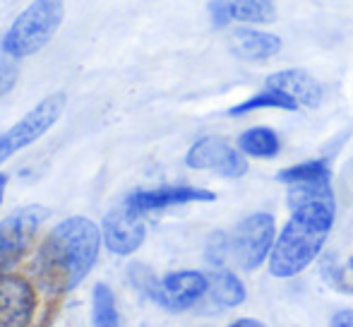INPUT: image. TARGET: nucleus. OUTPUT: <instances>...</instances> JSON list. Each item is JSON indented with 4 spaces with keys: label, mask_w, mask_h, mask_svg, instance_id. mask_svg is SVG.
Here are the masks:
<instances>
[{
    "label": "nucleus",
    "mask_w": 353,
    "mask_h": 327,
    "mask_svg": "<svg viewBox=\"0 0 353 327\" xmlns=\"http://www.w3.org/2000/svg\"><path fill=\"white\" fill-rule=\"evenodd\" d=\"M101 229L87 217H70L51 229L34 257V277L51 294L70 291L92 272L101 248Z\"/></svg>",
    "instance_id": "f257e3e1"
},
{
    "label": "nucleus",
    "mask_w": 353,
    "mask_h": 327,
    "mask_svg": "<svg viewBox=\"0 0 353 327\" xmlns=\"http://www.w3.org/2000/svg\"><path fill=\"white\" fill-rule=\"evenodd\" d=\"M334 224V202H310L291 210V219L276 236L270 255V275L291 279L317 260Z\"/></svg>",
    "instance_id": "f03ea898"
},
{
    "label": "nucleus",
    "mask_w": 353,
    "mask_h": 327,
    "mask_svg": "<svg viewBox=\"0 0 353 327\" xmlns=\"http://www.w3.org/2000/svg\"><path fill=\"white\" fill-rule=\"evenodd\" d=\"M65 17L63 0H34L14 17L3 39V51L12 61H22L39 53L61 29Z\"/></svg>",
    "instance_id": "7ed1b4c3"
},
{
    "label": "nucleus",
    "mask_w": 353,
    "mask_h": 327,
    "mask_svg": "<svg viewBox=\"0 0 353 327\" xmlns=\"http://www.w3.org/2000/svg\"><path fill=\"white\" fill-rule=\"evenodd\" d=\"M68 97L63 92H56L51 97L41 99L32 111L24 118H19L12 128H8L5 132H0V164H5L10 157H14L19 150L34 145L39 137H43L53 126L58 123V118L65 111Z\"/></svg>",
    "instance_id": "20e7f679"
},
{
    "label": "nucleus",
    "mask_w": 353,
    "mask_h": 327,
    "mask_svg": "<svg viewBox=\"0 0 353 327\" xmlns=\"http://www.w3.org/2000/svg\"><path fill=\"white\" fill-rule=\"evenodd\" d=\"M276 244V221L270 212H255L245 217L241 224L233 229L228 246H231V257L243 267L252 272L270 260L272 248Z\"/></svg>",
    "instance_id": "39448f33"
},
{
    "label": "nucleus",
    "mask_w": 353,
    "mask_h": 327,
    "mask_svg": "<svg viewBox=\"0 0 353 327\" xmlns=\"http://www.w3.org/2000/svg\"><path fill=\"white\" fill-rule=\"evenodd\" d=\"M149 296L166 310H188L205 301L210 289V277L197 270H181L171 272L163 279H154L147 272V279L140 281Z\"/></svg>",
    "instance_id": "423d86ee"
},
{
    "label": "nucleus",
    "mask_w": 353,
    "mask_h": 327,
    "mask_svg": "<svg viewBox=\"0 0 353 327\" xmlns=\"http://www.w3.org/2000/svg\"><path fill=\"white\" fill-rule=\"evenodd\" d=\"M48 219V210L41 205H27L0 221V275L29 250L39 226Z\"/></svg>",
    "instance_id": "0eeeda50"
},
{
    "label": "nucleus",
    "mask_w": 353,
    "mask_h": 327,
    "mask_svg": "<svg viewBox=\"0 0 353 327\" xmlns=\"http://www.w3.org/2000/svg\"><path fill=\"white\" fill-rule=\"evenodd\" d=\"M185 164L195 171H214L223 178H241L248 173V159L241 150L228 145L223 137H202L188 150Z\"/></svg>",
    "instance_id": "6e6552de"
},
{
    "label": "nucleus",
    "mask_w": 353,
    "mask_h": 327,
    "mask_svg": "<svg viewBox=\"0 0 353 327\" xmlns=\"http://www.w3.org/2000/svg\"><path fill=\"white\" fill-rule=\"evenodd\" d=\"M101 236H103V244H106L111 252H116V255H130V252H135L144 244L147 226H144L140 212L132 210L123 200L121 205H116L103 217Z\"/></svg>",
    "instance_id": "1a4fd4ad"
},
{
    "label": "nucleus",
    "mask_w": 353,
    "mask_h": 327,
    "mask_svg": "<svg viewBox=\"0 0 353 327\" xmlns=\"http://www.w3.org/2000/svg\"><path fill=\"white\" fill-rule=\"evenodd\" d=\"M37 294L19 275H0V327H27L34 318Z\"/></svg>",
    "instance_id": "9d476101"
},
{
    "label": "nucleus",
    "mask_w": 353,
    "mask_h": 327,
    "mask_svg": "<svg viewBox=\"0 0 353 327\" xmlns=\"http://www.w3.org/2000/svg\"><path fill=\"white\" fill-rule=\"evenodd\" d=\"M212 200H216V195L212 190L195 188V186H161V188H152V190H135L132 195L125 197L128 205L140 212V215L166 210V207H176V205L212 202Z\"/></svg>",
    "instance_id": "9b49d317"
},
{
    "label": "nucleus",
    "mask_w": 353,
    "mask_h": 327,
    "mask_svg": "<svg viewBox=\"0 0 353 327\" xmlns=\"http://www.w3.org/2000/svg\"><path fill=\"white\" fill-rule=\"evenodd\" d=\"M267 87L279 89V92L288 94L298 106L315 108L322 103V84L305 70H279L274 75L267 77Z\"/></svg>",
    "instance_id": "f8f14e48"
},
{
    "label": "nucleus",
    "mask_w": 353,
    "mask_h": 327,
    "mask_svg": "<svg viewBox=\"0 0 353 327\" xmlns=\"http://www.w3.org/2000/svg\"><path fill=\"white\" fill-rule=\"evenodd\" d=\"M231 51L241 61H267L281 51V39L262 29H236L231 37Z\"/></svg>",
    "instance_id": "ddd939ff"
},
{
    "label": "nucleus",
    "mask_w": 353,
    "mask_h": 327,
    "mask_svg": "<svg viewBox=\"0 0 353 327\" xmlns=\"http://www.w3.org/2000/svg\"><path fill=\"white\" fill-rule=\"evenodd\" d=\"M207 277H210V289H207L205 301H210L212 308H236V306H241L245 301V286L233 272L216 267Z\"/></svg>",
    "instance_id": "4468645a"
},
{
    "label": "nucleus",
    "mask_w": 353,
    "mask_h": 327,
    "mask_svg": "<svg viewBox=\"0 0 353 327\" xmlns=\"http://www.w3.org/2000/svg\"><path fill=\"white\" fill-rule=\"evenodd\" d=\"M238 150L245 157H255V159H270L276 157L281 150V142L276 130L267 126H257V128H248L245 132H241L238 137Z\"/></svg>",
    "instance_id": "2eb2a0df"
},
{
    "label": "nucleus",
    "mask_w": 353,
    "mask_h": 327,
    "mask_svg": "<svg viewBox=\"0 0 353 327\" xmlns=\"http://www.w3.org/2000/svg\"><path fill=\"white\" fill-rule=\"evenodd\" d=\"M260 108H283V111H296L298 103L293 101L288 94L279 92V89H270L265 87L262 92L252 94L250 99H245L243 103H238V106H233L231 116H243V113H250V111H260Z\"/></svg>",
    "instance_id": "dca6fc26"
},
{
    "label": "nucleus",
    "mask_w": 353,
    "mask_h": 327,
    "mask_svg": "<svg viewBox=\"0 0 353 327\" xmlns=\"http://www.w3.org/2000/svg\"><path fill=\"white\" fill-rule=\"evenodd\" d=\"M92 323L94 327H118L116 299L106 284H97L92 291Z\"/></svg>",
    "instance_id": "f3484780"
},
{
    "label": "nucleus",
    "mask_w": 353,
    "mask_h": 327,
    "mask_svg": "<svg viewBox=\"0 0 353 327\" xmlns=\"http://www.w3.org/2000/svg\"><path fill=\"white\" fill-rule=\"evenodd\" d=\"M231 14L238 22L270 24L276 17L274 0H231Z\"/></svg>",
    "instance_id": "a211bd4d"
},
{
    "label": "nucleus",
    "mask_w": 353,
    "mask_h": 327,
    "mask_svg": "<svg viewBox=\"0 0 353 327\" xmlns=\"http://www.w3.org/2000/svg\"><path fill=\"white\" fill-rule=\"evenodd\" d=\"M276 178H279L281 183H286V186H293V183L332 178V171H330V166H327V161L315 159V161H303V164H296V166L281 168V171L276 173Z\"/></svg>",
    "instance_id": "6ab92c4d"
},
{
    "label": "nucleus",
    "mask_w": 353,
    "mask_h": 327,
    "mask_svg": "<svg viewBox=\"0 0 353 327\" xmlns=\"http://www.w3.org/2000/svg\"><path fill=\"white\" fill-rule=\"evenodd\" d=\"M210 17H212L214 27H226L228 22H233L231 0H212L210 3Z\"/></svg>",
    "instance_id": "aec40b11"
},
{
    "label": "nucleus",
    "mask_w": 353,
    "mask_h": 327,
    "mask_svg": "<svg viewBox=\"0 0 353 327\" xmlns=\"http://www.w3.org/2000/svg\"><path fill=\"white\" fill-rule=\"evenodd\" d=\"M19 70L12 66V63H0V97L10 94L17 84Z\"/></svg>",
    "instance_id": "412c9836"
},
{
    "label": "nucleus",
    "mask_w": 353,
    "mask_h": 327,
    "mask_svg": "<svg viewBox=\"0 0 353 327\" xmlns=\"http://www.w3.org/2000/svg\"><path fill=\"white\" fill-rule=\"evenodd\" d=\"M330 327H353V310H339V313L332 315Z\"/></svg>",
    "instance_id": "4be33fe9"
},
{
    "label": "nucleus",
    "mask_w": 353,
    "mask_h": 327,
    "mask_svg": "<svg viewBox=\"0 0 353 327\" xmlns=\"http://www.w3.org/2000/svg\"><path fill=\"white\" fill-rule=\"evenodd\" d=\"M228 327H267V325L260 323V320H252V318H241V320H236V323L228 325Z\"/></svg>",
    "instance_id": "5701e85b"
},
{
    "label": "nucleus",
    "mask_w": 353,
    "mask_h": 327,
    "mask_svg": "<svg viewBox=\"0 0 353 327\" xmlns=\"http://www.w3.org/2000/svg\"><path fill=\"white\" fill-rule=\"evenodd\" d=\"M5 188H8V176L0 173V205H3V197H5Z\"/></svg>",
    "instance_id": "b1692460"
},
{
    "label": "nucleus",
    "mask_w": 353,
    "mask_h": 327,
    "mask_svg": "<svg viewBox=\"0 0 353 327\" xmlns=\"http://www.w3.org/2000/svg\"><path fill=\"white\" fill-rule=\"evenodd\" d=\"M349 270L353 272V257H351V260H349Z\"/></svg>",
    "instance_id": "393cba45"
}]
</instances>
